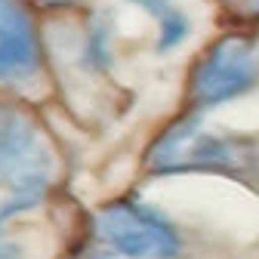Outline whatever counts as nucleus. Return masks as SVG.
Instances as JSON below:
<instances>
[{
	"label": "nucleus",
	"instance_id": "f257e3e1",
	"mask_svg": "<svg viewBox=\"0 0 259 259\" xmlns=\"http://www.w3.org/2000/svg\"><path fill=\"white\" fill-rule=\"evenodd\" d=\"M151 176H225L259 194V133L207 126L201 114L167 123L145 151Z\"/></svg>",
	"mask_w": 259,
	"mask_h": 259
},
{
	"label": "nucleus",
	"instance_id": "f8f14e48",
	"mask_svg": "<svg viewBox=\"0 0 259 259\" xmlns=\"http://www.w3.org/2000/svg\"><path fill=\"white\" fill-rule=\"evenodd\" d=\"M96 259H111V256H96Z\"/></svg>",
	"mask_w": 259,
	"mask_h": 259
},
{
	"label": "nucleus",
	"instance_id": "f03ea898",
	"mask_svg": "<svg viewBox=\"0 0 259 259\" xmlns=\"http://www.w3.org/2000/svg\"><path fill=\"white\" fill-rule=\"evenodd\" d=\"M96 235L123 259L185 256V232L179 229V222L139 198L108 201L96 213Z\"/></svg>",
	"mask_w": 259,
	"mask_h": 259
},
{
	"label": "nucleus",
	"instance_id": "423d86ee",
	"mask_svg": "<svg viewBox=\"0 0 259 259\" xmlns=\"http://www.w3.org/2000/svg\"><path fill=\"white\" fill-rule=\"evenodd\" d=\"M47 191H50V173H47V170H34V173L16 179V182L10 185V198L0 204V229H4L13 216L34 210V207L47 198Z\"/></svg>",
	"mask_w": 259,
	"mask_h": 259
},
{
	"label": "nucleus",
	"instance_id": "9d476101",
	"mask_svg": "<svg viewBox=\"0 0 259 259\" xmlns=\"http://www.w3.org/2000/svg\"><path fill=\"white\" fill-rule=\"evenodd\" d=\"M241 10H244L247 16H253V19H259V0H244V4H241Z\"/></svg>",
	"mask_w": 259,
	"mask_h": 259
},
{
	"label": "nucleus",
	"instance_id": "20e7f679",
	"mask_svg": "<svg viewBox=\"0 0 259 259\" xmlns=\"http://www.w3.org/2000/svg\"><path fill=\"white\" fill-rule=\"evenodd\" d=\"M44 77V40L25 0H0V87L28 90Z\"/></svg>",
	"mask_w": 259,
	"mask_h": 259
},
{
	"label": "nucleus",
	"instance_id": "0eeeda50",
	"mask_svg": "<svg viewBox=\"0 0 259 259\" xmlns=\"http://www.w3.org/2000/svg\"><path fill=\"white\" fill-rule=\"evenodd\" d=\"M133 7H139V10H145L151 19H157V25L164 22V19H170L179 7L173 4V0H130Z\"/></svg>",
	"mask_w": 259,
	"mask_h": 259
},
{
	"label": "nucleus",
	"instance_id": "39448f33",
	"mask_svg": "<svg viewBox=\"0 0 259 259\" xmlns=\"http://www.w3.org/2000/svg\"><path fill=\"white\" fill-rule=\"evenodd\" d=\"M47 167L50 154L34 117L13 102H0V185H13L16 179Z\"/></svg>",
	"mask_w": 259,
	"mask_h": 259
},
{
	"label": "nucleus",
	"instance_id": "7ed1b4c3",
	"mask_svg": "<svg viewBox=\"0 0 259 259\" xmlns=\"http://www.w3.org/2000/svg\"><path fill=\"white\" fill-rule=\"evenodd\" d=\"M259 87V44L250 34H222L188 71L185 99L194 114L225 105Z\"/></svg>",
	"mask_w": 259,
	"mask_h": 259
},
{
	"label": "nucleus",
	"instance_id": "1a4fd4ad",
	"mask_svg": "<svg viewBox=\"0 0 259 259\" xmlns=\"http://www.w3.org/2000/svg\"><path fill=\"white\" fill-rule=\"evenodd\" d=\"M25 253H22V247L16 244V241H10V238H0V259H22Z\"/></svg>",
	"mask_w": 259,
	"mask_h": 259
},
{
	"label": "nucleus",
	"instance_id": "6e6552de",
	"mask_svg": "<svg viewBox=\"0 0 259 259\" xmlns=\"http://www.w3.org/2000/svg\"><path fill=\"white\" fill-rule=\"evenodd\" d=\"M34 4L44 7V10H74V7L90 4V0H34Z\"/></svg>",
	"mask_w": 259,
	"mask_h": 259
},
{
	"label": "nucleus",
	"instance_id": "9b49d317",
	"mask_svg": "<svg viewBox=\"0 0 259 259\" xmlns=\"http://www.w3.org/2000/svg\"><path fill=\"white\" fill-rule=\"evenodd\" d=\"M225 4H244V0H225Z\"/></svg>",
	"mask_w": 259,
	"mask_h": 259
}]
</instances>
